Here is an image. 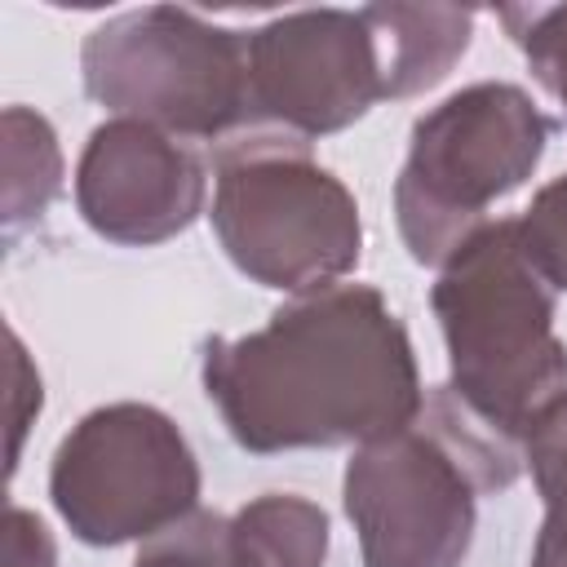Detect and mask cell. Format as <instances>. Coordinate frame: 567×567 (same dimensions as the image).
Returning a JSON list of instances; mask_svg holds the SVG:
<instances>
[{"mask_svg":"<svg viewBox=\"0 0 567 567\" xmlns=\"http://www.w3.org/2000/svg\"><path fill=\"white\" fill-rule=\"evenodd\" d=\"M199 372L230 439L257 456L359 447L425 403L403 319L350 279L292 297L257 332L208 337Z\"/></svg>","mask_w":567,"mask_h":567,"instance_id":"6da1fadb","label":"cell"},{"mask_svg":"<svg viewBox=\"0 0 567 567\" xmlns=\"http://www.w3.org/2000/svg\"><path fill=\"white\" fill-rule=\"evenodd\" d=\"M523 443L496 434L447 385L425 390L421 412L359 443L341 501L363 567H461L474 545L478 496L523 474Z\"/></svg>","mask_w":567,"mask_h":567,"instance_id":"7a4b0ae2","label":"cell"},{"mask_svg":"<svg viewBox=\"0 0 567 567\" xmlns=\"http://www.w3.org/2000/svg\"><path fill=\"white\" fill-rule=\"evenodd\" d=\"M430 306L443 328L456 403L523 443L567 394V346L554 332V284L536 270L518 217L487 221L439 266Z\"/></svg>","mask_w":567,"mask_h":567,"instance_id":"3957f363","label":"cell"},{"mask_svg":"<svg viewBox=\"0 0 567 567\" xmlns=\"http://www.w3.org/2000/svg\"><path fill=\"white\" fill-rule=\"evenodd\" d=\"M213 155V230L248 279L279 292H315L341 284L359 266L363 221L337 173L310 142L244 128Z\"/></svg>","mask_w":567,"mask_h":567,"instance_id":"277c9868","label":"cell"},{"mask_svg":"<svg viewBox=\"0 0 567 567\" xmlns=\"http://www.w3.org/2000/svg\"><path fill=\"white\" fill-rule=\"evenodd\" d=\"M554 124L501 80L470 84L412 124L408 159L394 182V217L412 261L447 266L540 164Z\"/></svg>","mask_w":567,"mask_h":567,"instance_id":"5b68a950","label":"cell"},{"mask_svg":"<svg viewBox=\"0 0 567 567\" xmlns=\"http://www.w3.org/2000/svg\"><path fill=\"white\" fill-rule=\"evenodd\" d=\"M84 93L190 146H221L248 128V35L190 9H128L84 35Z\"/></svg>","mask_w":567,"mask_h":567,"instance_id":"8992f818","label":"cell"},{"mask_svg":"<svg viewBox=\"0 0 567 567\" xmlns=\"http://www.w3.org/2000/svg\"><path fill=\"white\" fill-rule=\"evenodd\" d=\"M49 496L84 545L151 540L199 509V461L159 408L106 403L58 443Z\"/></svg>","mask_w":567,"mask_h":567,"instance_id":"52a82bcc","label":"cell"},{"mask_svg":"<svg viewBox=\"0 0 567 567\" xmlns=\"http://www.w3.org/2000/svg\"><path fill=\"white\" fill-rule=\"evenodd\" d=\"M248 35V128L315 142L385 102L381 49L363 9H301Z\"/></svg>","mask_w":567,"mask_h":567,"instance_id":"ba28073f","label":"cell"},{"mask_svg":"<svg viewBox=\"0 0 567 567\" xmlns=\"http://www.w3.org/2000/svg\"><path fill=\"white\" fill-rule=\"evenodd\" d=\"M208 199V173L190 142L142 120H106L75 164V208L111 244L151 248L182 235Z\"/></svg>","mask_w":567,"mask_h":567,"instance_id":"9c48e42d","label":"cell"},{"mask_svg":"<svg viewBox=\"0 0 567 567\" xmlns=\"http://www.w3.org/2000/svg\"><path fill=\"white\" fill-rule=\"evenodd\" d=\"M385 97H416L434 89L474 40V9L456 4H368Z\"/></svg>","mask_w":567,"mask_h":567,"instance_id":"30bf717a","label":"cell"},{"mask_svg":"<svg viewBox=\"0 0 567 567\" xmlns=\"http://www.w3.org/2000/svg\"><path fill=\"white\" fill-rule=\"evenodd\" d=\"M230 567H323L328 514L297 492H266L226 523Z\"/></svg>","mask_w":567,"mask_h":567,"instance_id":"8fae6325","label":"cell"},{"mask_svg":"<svg viewBox=\"0 0 567 567\" xmlns=\"http://www.w3.org/2000/svg\"><path fill=\"white\" fill-rule=\"evenodd\" d=\"M62 190V146L40 111H4V226L9 235L40 221Z\"/></svg>","mask_w":567,"mask_h":567,"instance_id":"7c38bea8","label":"cell"},{"mask_svg":"<svg viewBox=\"0 0 567 567\" xmlns=\"http://www.w3.org/2000/svg\"><path fill=\"white\" fill-rule=\"evenodd\" d=\"M523 461L532 465L536 492L545 501L532 567H567V394L532 425L523 439Z\"/></svg>","mask_w":567,"mask_h":567,"instance_id":"4fadbf2b","label":"cell"},{"mask_svg":"<svg viewBox=\"0 0 567 567\" xmlns=\"http://www.w3.org/2000/svg\"><path fill=\"white\" fill-rule=\"evenodd\" d=\"M501 22L523 49L532 75L567 111V4H509L501 9Z\"/></svg>","mask_w":567,"mask_h":567,"instance_id":"5bb4252c","label":"cell"},{"mask_svg":"<svg viewBox=\"0 0 567 567\" xmlns=\"http://www.w3.org/2000/svg\"><path fill=\"white\" fill-rule=\"evenodd\" d=\"M518 235L554 292H567V173L532 195L527 213L518 217Z\"/></svg>","mask_w":567,"mask_h":567,"instance_id":"9a60e30c","label":"cell"},{"mask_svg":"<svg viewBox=\"0 0 567 567\" xmlns=\"http://www.w3.org/2000/svg\"><path fill=\"white\" fill-rule=\"evenodd\" d=\"M226 523L213 509H195L177 527L151 536L133 567H230L226 558Z\"/></svg>","mask_w":567,"mask_h":567,"instance_id":"2e32d148","label":"cell"},{"mask_svg":"<svg viewBox=\"0 0 567 567\" xmlns=\"http://www.w3.org/2000/svg\"><path fill=\"white\" fill-rule=\"evenodd\" d=\"M9 372H13V390H9V425H13V439H9V474H13L22 434H27V425L40 416V403H44V394H40V372L31 368V359H27L22 341H18V332H9Z\"/></svg>","mask_w":567,"mask_h":567,"instance_id":"e0dca14e","label":"cell"},{"mask_svg":"<svg viewBox=\"0 0 567 567\" xmlns=\"http://www.w3.org/2000/svg\"><path fill=\"white\" fill-rule=\"evenodd\" d=\"M4 567H58L49 527L22 505L4 509Z\"/></svg>","mask_w":567,"mask_h":567,"instance_id":"ac0fdd59","label":"cell"}]
</instances>
